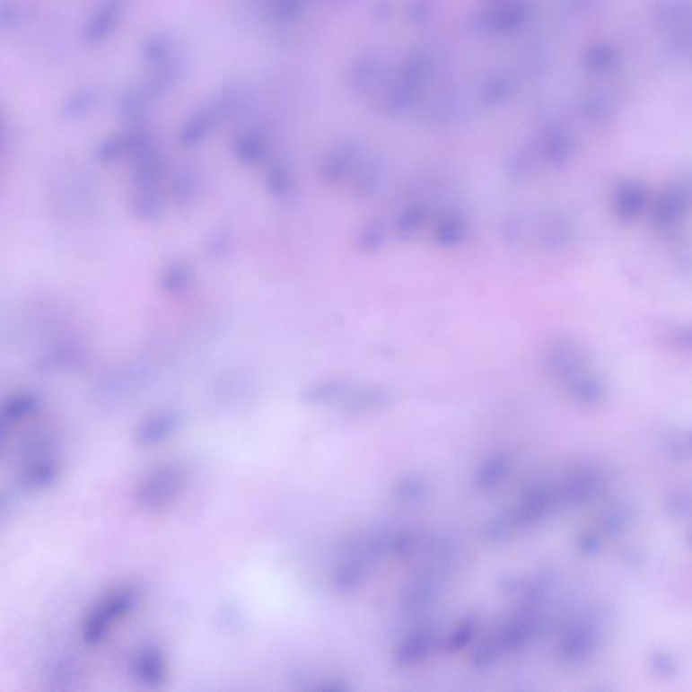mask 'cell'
Returning <instances> with one entry per match:
<instances>
[{"label":"cell","instance_id":"obj_1","mask_svg":"<svg viewBox=\"0 0 692 692\" xmlns=\"http://www.w3.org/2000/svg\"><path fill=\"white\" fill-rule=\"evenodd\" d=\"M136 600L137 594L129 586L115 587L107 591L83 621V641L91 646L103 643L115 626L127 618L135 608Z\"/></svg>","mask_w":692,"mask_h":692},{"label":"cell","instance_id":"obj_8","mask_svg":"<svg viewBox=\"0 0 692 692\" xmlns=\"http://www.w3.org/2000/svg\"><path fill=\"white\" fill-rule=\"evenodd\" d=\"M512 469V454L506 451H494L477 467L475 472V485L482 491L494 490L509 477Z\"/></svg>","mask_w":692,"mask_h":692},{"label":"cell","instance_id":"obj_2","mask_svg":"<svg viewBox=\"0 0 692 692\" xmlns=\"http://www.w3.org/2000/svg\"><path fill=\"white\" fill-rule=\"evenodd\" d=\"M449 547L438 545L434 550V561L406 583L400 592V608L407 613L424 610L432 605L441 594L446 574L449 571Z\"/></svg>","mask_w":692,"mask_h":692},{"label":"cell","instance_id":"obj_17","mask_svg":"<svg viewBox=\"0 0 692 692\" xmlns=\"http://www.w3.org/2000/svg\"><path fill=\"white\" fill-rule=\"evenodd\" d=\"M36 398L31 397V395H21V397L14 398L9 403V406L6 407V414L12 421H15V419L21 418V416L31 414L36 408Z\"/></svg>","mask_w":692,"mask_h":692},{"label":"cell","instance_id":"obj_3","mask_svg":"<svg viewBox=\"0 0 692 692\" xmlns=\"http://www.w3.org/2000/svg\"><path fill=\"white\" fill-rule=\"evenodd\" d=\"M379 557L370 547L357 541L349 550L348 557L338 564L331 574V584L339 592H349L362 586Z\"/></svg>","mask_w":692,"mask_h":692},{"label":"cell","instance_id":"obj_16","mask_svg":"<svg viewBox=\"0 0 692 692\" xmlns=\"http://www.w3.org/2000/svg\"><path fill=\"white\" fill-rule=\"evenodd\" d=\"M191 280V272L187 267L176 266L172 267L170 271L165 272L164 288L171 291V293H176V291H181Z\"/></svg>","mask_w":692,"mask_h":692},{"label":"cell","instance_id":"obj_12","mask_svg":"<svg viewBox=\"0 0 692 692\" xmlns=\"http://www.w3.org/2000/svg\"><path fill=\"white\" fill-rule=\"evenodd\" d=\"M518 530L520 528L512 517V510H507V512L494 515L491 520L486 522L485 528H483V537L490 544L501 545L510 541Z\"/></svg>","mask_w":692,"mask_h":692},{"label":"cell","instance_id":"obj_14","mask_svg":"<svg viewBox=\"0 0 692 692\" xmlns=\"http://www.w3.org/2000/svg\"><path fill=\"white\" fill-rule=\"evenodd\" d=\"M502 652H504V648H502L498 637L486 640L475 651L474 656H472V664L477 670H487V668L493 667Z\"/></svg>","mask_w":692,"mask_h":692},{"label":"cell","instance_id":"obj_7","mask_svg":"<svg viewBox=\"0 0 692 692\" xmlns=\"http://www.w3.org/2000/svg\"><path fill=\"white\" fill-rule=\"evenodd\" d=\"M539 629V621L536 610L522 608L504 625L496 637L504 652H517L531 643Z\"/></svg>","mask_w":692,"mask_h":692},{"label":"cell","instance_id":"obj_4","mask_svg":"<svg viewBox=\"0 0 692 692\" xmlns=\"http://www.w3.org/2000/svg\"><path fill=\"white\" fill-rule=\"evenodd\" d=\"M183 487V472L175 467L156 469L144 480L138 491V499L145 506L160 507L170 504Z\"/></svg>","mask_w":692,"mask_h":692},{"label":"cell","instance_id":"obj_6","mask_svg":"<svg viewBox=\"0 0 692 692\" xmlns=\"http://www.w3.org/2000/svg\"><path fill=\"white\" fill-rule=\"evenodd\" d=\"M437 632L432 625H421L398 643L392 654L397 668H408L424 660L434 648Z\"/></svg>","mask_w":692,"mask_h":692},{"label":"cell","instance_id":"obj_13","mask_svg":"<svg viewBox=\"0 0 692 692\" xmlns=\"http://www.w3.org/2000/svg\"><path fill=\"white\" fill-rule=\"evenodd\" d=\"M477 633V619L475 617H467L463 621L457 625L456 629L451 632L446 640V652L456 653L461 649L467 648L474 640Z\"/></svg>","mask_w":692,"mask_h":692},{"label":"cell","instance_id":"obj_9","mask_svg":"<svg viewBox=\"0 0 692 692\" xmlns=\"http://www.w3.org/2000/svg\"><path fill=\"white\" fill-rule=\"evenodd\" d=\"M133 672L144 683L159 684L167 678V662L157 649L143 648L133 659Z\"/></svg>","mask_w":692,"mask_h":692},{"label":"cell","instance_id":"obj_15","mask_svg":"<svg viewBox=\"0 0 692 692\" xmlns=\"http://www.w3.org/2000/svg\"><path fill=\"white\" fill-rule=\"evenodd\" d=\"M418 545V536L411 530H398L390 536L389 556L406 557Z\"/></svg>","mask_w":692,"mask_h":692},{"label":"cell","instance_id":"obj_11","mask_svg":"<svg viewBox=\"0 0 692 692\" xmlns=\"http://www.w3.org/2000/svg\"><path fill=\"white\" fill-rule=\"evenodd\" d=\"M429 480L421 474L411 472L395 482L391 488V496L398 504L410 506L425 501L429 496Z\"/></svg>","mask_w":692,"mask_h":692},{"label":"cell","instance_id":"obj_10","mask_svg":"<svg viewBox=\"0 0 692 692\" xmlns=\"http://www.w3.org/2000/svg\"><path fill=\"white\" fill-rule=\"evenodd\" d=\"M389 402L390 395L384 390L365 387L359 390L346 389L338 406L351 413H365V411L378 410Z\"/></svg>","mask_w":692,"mask_h":692},{"label":"cell","instance_id":"obj_5","mask_svg":"<svg viewBox=\"0 0 692 692\" xmlns=\"http://www.w3.org/2000/svg\"><path fill=\"white\" fill-rule=\"evenodd\" d=\"M555 502V494L544 485H534L523 491L512 514L518 528L526 529L537 525L549 515Z\"/></svg>","mask_w":692,"mask_h":692},{"label":"cell","instance_id":"obj_18","mask_svg":"<svg viewBox=\"0 0 692 692\" xmlns=\"http://www.w3.org/2000/svg\"><path fill=\"white\" fill-rule=\"evenodd\" d=\"M173 419L171 416H159L157 419L149 422L146 425L145 429L143 432V441L148 440L151 434H153L152 441L159 440L162 438V435L167 434L172 427Z\"/></svg>","mask_w":692,"mask_h":692}]
</instances>
